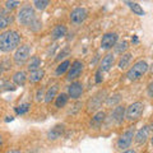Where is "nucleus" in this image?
Returning a JSON list of instances; mask_svg holds the SVG:
<instances>
[{
  "label": "nucleus",
  "instance_id": "72a5a7b5",
  "mask_svg": "<svg viewBox=\"0 0 153 153\" xmlns=\"http://www.w3.org/2000/svg\"><path fill=\"white\" fill-rule=\"evenodd\" d=\"M44 98H45V88L41 87V88H38L37 92H36V101L37 102H41Z\"/></svg>",
  "mask_w": 153,
  "mask_h": 153
},
{
  "label": "nucleus",
  "instance_id": "dca6fc26",
  "mask_svg": "<svg viewBox=\"0 0 153 153\" xmlns=\"http://www.w3.org/2000/svg\"><path fill=\"white\" fill-rule=\"evenodd\" d=\"M65 35H66V26L57 25V26H55V28L51 32V38L54 41H57V40H60V38H63Z\"/></svg>",
  "mask_w": 153,
  "mask_h": 153
},
{
  "label": "nucleus",
  "instance_id": "39448f33",
  "mask_svg": "<svg viewBox=\"0 0 153 153\" xmlns=\"http://www.w3.org/2000/svg\"><path fill=\"white\" fill-rule=\"evenodd\" d=\"M35 18H36L35 10H33V8L28 7V5L21 8V10L17 14V19L22 26H30L31 23L35 21Z\"/></svg>",
  "mask_w": 153,
  "mask_h": 153
},
{
  "label": "nucleus",
  "instance_id": "2eb2a0df",
  "mask_svg": "<svg viewBox=\"0 0 153 153\" xmlns=\"http://www.w3.org/2000/svg\"><path fill=\"white\" fill-rule=\"evenodd\" d=\"M114 61H115V57H114L112 54H107L106 56L103 57V59L101 60V65H100V69L102 70V73L103 71H108L110 69L112 68Z\"/></svg>",
  "mask_w": 153,
  "mask_h": 153
},
{
  "label": "nucleus",
  "instance_id": "412c9836",
  "mask_svg": "<svg viewBox=\"0 0 153 153\" xmlns=\"http://www.w3.org/2000/svg\"><path fill=\"white\" fill-rule=\"evenodd\" d=\"M13 82L16 83L17 85L23 87V85L26 84V82H27V74L25 73V71H22V70L17 71V73H14V75H13Z\"/></svg>",
  "mask_w": 153,
  "mask_h": 153
},
{
  "label": "nucleus",
  "instance_id": "58836bf2",
  "mask_svg": "<svg viewBox=\"0 0 153 153\" xmlns=\"http://www.w3.org/2000/svg\"><path fill=\"white\" fill-rule=\"evenodd\" d=\"M7 153H21V151L19 149H9Z\"/></svg>",
  "mask_w": 153,
  "mask_h": 153
},
{
  "label": "nucleus",
  "instance_id": "f704fd0d",
  "mask_svg": "<svg viewBox=\"0 0 153 153\" xmlns=\"http://www.w3.org/2000/svg\"><path fill=\"white\" fill-rule=\"evenodd\" d=\"M102 79H103V78H102V70L98 69L97 71H96V79H94V80H96V83H101Z\"/></svg>",
  "mask_w": 153,
  "mask_h": 153
},
{
  "label": "nucleus",
  "instance_id": "c85d7f7f",
  "mask_svg": "<svg viewBox=\"0 0 153 153\" xmlns=\"http://www.w3.org/2000/svg\"><path fill=\"white\" fill-rule=\"evenodd\" d=\"M28 27H30V30H31L32 32H38V31H40L41 28H42V22H41L38 18H35V21H33Z\"/></svg>",
  "mask_w": 153,
  "mask_h": 153
},
{
  "label": "nucleus",
  "instance_id": "c03bdc74",
  "mask_svg": "<svg viewBox=\"0 0 153 153\" xmlns=\"http://www.w3.org/2000/svg\"><path fill=\"white\" fill-rule=\"evenodd\" d=\"M0 13H1V9H0Z\"/></svg>",
  "mask_w": 153,
  "mask_h": 153
},
{
  "label": "nucleus",
  "instance_id": "79ce46f5",
  "mask_svg": "<svg viewBox=\"0 0 153 153\" xmlns=\"http://www.w3.org/2000/svg\"><path fill=\"white\" fill-rule=\"evenodd\" d=\"M133 42H134V44H138V37H137V36L133 37Z\"/></svg>",
  "mask_w": 153,
  "mask_h": 153
},
{
  "label": "nucleus",
  "instance_id": "cd10ccee",
  "mask_svg": "<svg viewBox=\"0 0 153 153\" xmlns=\"http://www.w3.org/2000/svg\"><path fill=\"white\" fill-rule=\"evenodd\" d=\"M129 44H128V41H120V42H116V45L114 46V49H115V52L116 54H124L126 50H128V46Z\"/></svg>",
  "mask_w": 153,
  "mask_h": 153
},
{
  "label": "nucleus",
  "instance_id": "7c9ffc66",
  "mask_svg": "<svg viewBox=\"0 0 153 153\" xmlns=\"http://www.w3.org/2000/svg\"><path fill=\"white\" fill-rule=\"evenodd\" d=\"M17 87L14 84L7 82V80H0V91H16Z\"/></svg>",
  "mask_w": 153,
  "mask_h": 153
},
{
  "label": "nucleus",
  "instance_id": "ea45409f",
  "mask_svg": "<svg viewBox=\"0 0 153 153\" xmlns=\"http://www.w3.org/2000/svg\"><path fill=\"white\" fill-rule=\"evenodd\" d=\"M14 120V117H12V116H7L5 117V123H9V121H13Z\"/></svg>",
  "mask_w": 153,
  "mask_h": 153
},
{
  "label": "nucleus",
  "instance_id": "6e6552de",
  "mask_svg": "<svg viewBox=\"0 0 153 153\" xmlns=\"http://www.w3.org/2000/svg\"><path fill=\"white\" fill-rule=\"evenodd\" d=\"M88 16V12L85 8H75L71 10L70 13V22L73 23L74 26H79L85 21V18Z\"/></svg>",
  "mask_w": 153,
  "mask_h": 153
},
{
  "label": "nucleus",
  "instance_id": "a211bd4d",
  "mask_svg": "<svg viewBox=\"0 0 153 153\" xmlns=\"http://www.w3.org/2000/svg\"><path fill=\"white\" fill-rule=\"evenodd\" d=\"M105 119H106V114H105L103 111H98L92 117V120H91V126L94 128V129H98L100 126H101V124L105 121Z\"/></svg>",
  "mask_w": 153,
  "mask_h": 153
},
{
  "label": "nucleus",
  "instance_id": "b1692460",
  "mask_svg": "<svg viewBox=\"0 0 153 153\" xmlns=\"http://www.w3.org/2000/svg\"><path fill=\"white\" fill-rule=\"evenodd\" d=\"M130 60H131V54H123L120 60H119V68H120L121 70L123 69H126L129 64H130Z\"/></svg>",
  "mask_w": 153,
  "mask_h": 153
},
{
  "label": "nucleus",
  "instance_id": "f8f14e48",
  "mask_svg": "<svg viewBox=\"0 0 153 153\" xmlns=\"http://www.w3.org/2000/svg\"><path fill=\"white\" fill-rule=\"evenodd\" d=\"M68 97L73 100H78L80 96L83 94V84L79 82H73L68 87Z\"/></svg>",
  "mask_w": 153,
  "mask_h": 153
},
{
  "label": "nucleus",
  "instance_id": "2f4dec72",
  "mask_svg": "<svg viewBox=\"0 0 153 153\" xmlns=\"http://www.w3.org/2000/svg\"><path fill=\"white\" fill-rule=\"evenodd\" d=\"M30 107H31V105H30V103H23V105H21V106L16 107L14 110H16L17 115H23V114L28 112V110H30Z\"/></svg>",
  "mask_w": 153,
  "mask_h": 153
},
{
  "label": "nucleus",
  "instance_id": "9d476101",
  "mask_svg": "<svg viewBox=\"0 0 153 153\" xmlns=\"http://www.w3.org/2000/svg\"><path fill=\"white\" fill-rule=\"evenodd\" d=\"M149 133H151V126L149 125H146L143 126L142 129L137 131V134H134V138H135V143L138 146H143L146 144L148 138H149Z\"/></svg>",
  "mask_w": 153,
  "mask_h": 153
},
{
  "label": "nucleus",
  "instance_id": "9b49d317",
  "mask_svg": "<svg viewBox=\"0 0 153 153\" xmlns=\"http://www.w3.org/2000/svg\"><path fill=\"white\" fill-rule=\"evenodd\" d=\"M70 69L68 71V80H74L76 79L78 76L80 75V73H82V70H83V63L82 61H79V60H75L73 61V64H70Z\"/></svg>",
  "mask_w": 153,
  "mask_h": 153
},
{
  "label": "nucleus",
  "instance_id": "0eeeda50",
  "mask_svg": "<svg viewBox=\"0 0 153 153\" xmlns=\"http://www.w3.org/2000/svg\"><path fill=\"white\" fill-rule=\"evenodd\" d=\"M134 134H135V129H134L133 126L129 128L128 130H125L121 134L120 138L117 139V144H116L119 149L125 151L126 148L130 147L131 142H133V138H134Z\"/></svg>",
  "mask_w": 153,
  "mask_h": 153
},
{
  "label": "nucleus",
  "instance_id": "393cba45",
  "mask_svg": "<svg viewBox=\"0 0 153 153\" xmlns=\"http://www.w3.org/2000/svg\"><path fill=\"white\" fill-rule=\"evenodd\" d=\"M69 68H70V60H64V61H61V63L57 65V68H56V70H55V74H56V75H63Z\"/></svg>",
  "mask_w": 153,
  "mask_h": 153
},
{
  "label": "nucleus",
  "instance_id": "6ab92c4d",
  "mask_svg": "<svg viewBox=\"0 0 153 153\" xmlns=\"http://www.w3.org/2000/svg\"><path fill=\"white\" fill-rule=\"evenodd\" d=\"M44 76H45V71L42 69H37V70L30 71V75L27 76V79L30 80L31 83H36V82H40Z\"/></svg>",
  "mask_w": 153,
  "mask_h": 153
},
{
  "label": "nucleus",
  "instance_id": "4be33fe9",
  "mask_svg": "<svg viewBox=\"0 0 153 153\" xmlns=\"http://www.w3.org/2000/svg\"><path fill=\"white\" fill-rule=\"evenodd\" d=\"M40 66H41V59H40V56H32L31 59L27 61V69L30 70V71L40 69Z\"/></svg>",
  "mask_w": 153,
  "mask_h": 153
},
{
  "label": "nucleus",
  "instance_id": "37998d69",
  "mask_svg": "<svg viewBox=\"0 0 153 153\" xmlns=\"http://www.w3.org/2000/svg\"><path fill=\"white\" fill-rule=\"evenodd\" d=\"M1 73H3V66H1V64H0V75H1Z\"/></svg>",
  "mask_w": 153,
  "mask_h": 153
},
{
  "label": "nucleus",
  "instance_id": "ddd939ff",
  "mask_svg": "<svg viewBox=\"0 0 153 153\" xmlns=\"http://www.w3.org/2000/svg\"><path fill=\"white\" fill-rule=\"evenodd\" d=\"M64 130H65V126L63 124H57L55 125L54 128H51L49 131H47V138H49L50 140H56L61 138V135L64 134Z\"/></svg>",
  "mask_w": 153,
  "mask_h": 153
},
{
  "label": "nucleus",
  "instance_id": "1a4fd4ad",
  "mask_svg": "<svg viewBox=\"0 0 153 153\" xmlns=\"http://www.w3.org/2000/svg\"><path fill=\"white\" fill-rule=\"evenodd\" d=\"M117 38H119V36H117V33H115V32H108L106 35H103L102 40H101V49H103V50L112 49V47L116 45Z\"/></svg>",
  "mask_w": 153,
  "mask_h": 153
},
{
  "label": "nucleus",
  "instance_id": "423d86ee",
  "mask_svg": "<svg viewBox=\"0 0 153 153\" xmlns=\"http://www.w3.org/2000/svg\"><path fill=\"white\" fill-rule=\"evenodd\" d=\"M106 97H107L106 89L100 91L98 93H96L93 97L88 101V105H87L88 112H94V111H97V110L102 106V103H103V101H105V98H106Z\"/></svg>",
  "mask_w": 153,
  "mask_h": 153
},
{
  "label": "nucleus",
  "instance_id": "a878e982",
  "mask_svg": "<svg viewBox=\"0 0 153 153\" xmlns=\"http://www.w3.org/2000/svg\"><path fill=\"white\" fill-rule=\"evenodd\" d=\"M68 94L66 93H60L59 96L56 97V100H55V106H56V108H61V107H64L65 105H66V102H68Z\"/></svg>",
  "mask_w": 153,
  "mask_h": 153
},
{
  "label": "nucleus",
  "instance_id": "f03ea898",
  "mask_svg": "<svg viewBox=\"0 0 153 153\" xmlns=\"http://www.w3.org/2000/svg\"><path fill=\"white\" fill-rule=\"evenodd\" d=\"M147 70H148L147 61L146 60H139V61H137V63L128 70L126 78L129 80H131V82H135V80L140 79L142 76L147 73Z\"/></svg>",
  "mask_w": 153,
  "mask_h": 153
},
{
  "label": "nucleus",
  "instance_id": "473e14b6",
  "mask_svg": "<svg viewBox=\"0 0 153 153\" xmlns=\"http://www.w3.org/2000/svg\"><path fill=\"white\" fill-rule=\"evenodd\" d=\"M18 5H21V3L17 1V0H8V1H5V8L8 10H13V9H16Z\"/></svg>",
  "mask_w": 153,
  "mask_h": 153
},
{
  "label": "nucleus",
  "instance_id": "4c0bfd02",
  "mask_svg": "<svg viewBox=\"0 0 153 153\" xmlns=\"http://www.w3.org/2000/svg\"><path fill=\"white\" fill-rule=\"evenodd\" d=\"M121 153H137L135 149H125V151H123Z\"/></svg>",
  "mask_w": 153,
  "mask_h": 153
},
{
  "label": "nucleus",
  "instance_id": "20e7f679",
  "mask_svg": "<svg viewBox=\"0 0 153 153\" xmlns=\"http://www.w3.org/2000/svg\"><path fill=\"white\" fill-rule=\"evenodd\" d=\"M30 55H31V46L30 45H21L16 49L13 60H14V63H16V65L22 66L28 61Z\"/></svg>",
  "mask_w": 153,
  "mask_h": 153
},
{
  "label": "nucleus",
  "instance_id": "5701e85b",
  "mask_svg": "<svg viewBox=\"0 0 153 153\" xmlns=\"http://www.w3.org/2000/svg\"><path fill=\"white\" fill-rule=\"evenodd\" d=\"M125 4L133 10V13H135L137 16H140V17H143L146 14V12L143 10V8L139 5L138 3H133V1H125Z\"/></svg>",
  "mask_w": 153,
  "mask_h": 153
},
{
  "label": "nucleus",
  "instance_id": "f257e3e1",
  "mask_svg": "<svg viewBox=\"0 0 153 153\" xmlns=\"http://www.w3.org/2000/svg\"><path fill=\"white\" fill-rule=\"evenodd\" d=\"M21 44V35L14 31L8 30L0 33V51L1 52H10L16 50Z\"/></svg>",
  "mask_w": 153,
  "mask_h": 153
},
{
  "label": "nucleus",
  "instance_id": "aec40b11",
  "mask_svg": "<svg viewBox=\"0 0 153 153\" xmlns=\"http://www.w3.org/2000/svg\"><path fill=\"white\" fill-rule=\"evenodd\" d=\"M14 18L12 14H1L0 16V30H7V28L9 27L13 23Z\"/></svg>",
  "mask_w": 153,
  "mask_h": 153
},
{
  "label": "nucleus",
  "instance_id": "bb28decb",
  "mask_svg": "<svg viewBox=\"0 0 153 153\" xmlns=\"http://www.w3.org/2000/svg\"><path fill=\"white\" fill-rule=\"evenodd\" d=\"M120 101H121V94L120 93H115L112 96H108V97H106V105L108 107L115 106V105H117Z\"/></svg>",
  "mask_w": 153,
  "mask_h": 153
},
{
  "label": "nucleus",
  "instance_id": "a19ab883",
  "mask_svg": "<svg viewBox=\"0 0 153 153\" xmlns=\"http://www.w3.org/2000/svg\"><path fill=\"white\" fill-rule=\"evenodd\" d=\"M1 147H3V135L0 134V149H1Z\"/></svg>",
  "mask_w": 153,
  "mask_h": 153
},
{
  "label": "nucleus",
  "instance_id": "7ed1b4c3",
  "mask_svg": "<svg viewBox=\"0 0 153 153\" xmlns=\"http://www.w3.org/2000/svg\"><path fill=\"white\" fill-rule=\"evenodd\" d=\"M144 112V103L143 102H134L131 105H129L128 108L125 110V117L128 121H137L139 120L140 116Z\"/></svg>",
  "mask_w": 153,
  "mask_h": 153
},
{
  "label": "nucleus",
  "instance_id": "e433bc0d",
  "mask_svg": "<svg viewBox=\"0 0 153 153\" xmlns=\"http://www.w3.org/2000/svg\"><path fill=\"white\" fill-rule=\"evenodd\" d=\"M152 88H153V83H149V84H148V96H149V97H152V96H153Z\"/></svg>",
  "mask_w": 153,
  "mask_h": 153
},
{
  "label": "nucleus",
  "instance_id": "f3484780",
  "mask_svg": "<svg viewBox=\"0 0 153 153\" xmlns=\"http://www.w3.org/2000/svg\"><path fill=\"white\" fill-rule=\"evenodd\" d=\"M57 91H59V84H54V85H51V87L46 91L44 101H45L46 103H51L52 101H54V98L56 97Z\"/></svg>",
  "mask_w": 153,
  "mask_h": 153
},
{
  "label": "nucleus",
  "instance_id": "4468645a",
  "mask_svg": "<svg viewBox=\"0 0 153 153\" xmlns=\"http://www.w3.org/2000/svg\"><path fill=\"white\" fill-rule=\"evenodd\" d=\"M124 117H125V107L119 105L111 112V121H114L115 124H121L124 121Z\"/></svg>",
  "mask_w": 153,
  "mask_h": 153
},
{
  "label": "nucleus",
  "instance_id": "c756f323",
  "mask_svg": "<svg viewBox=\"0 0 153 153\" xmlns=\"http://www.w3.org/2000/svg\"><path fill=\"white\" fill-rule=\"evenodd\" d=\"M49 4H50V1H47V0H35V1H33V5H35V8L38 9V10L46 9Z\"/></svg>",
  "mask_w": 153,
  "mask_h": 153
},
{
  "label": "nucleus",
  "instance_id": "c9c22d12",
  "mask_svg": "<svg viewBox=\"0 0 153 153\" xmlns=\"http://www.w3.org/2000/svg\"><path fill=\"white\" fill-rule=\"evenodd\" d=\"M68 55H69V50H63V51H61L60 54H59V56L56 57V60H57V61H60L61 59H64V57H66Z\"/></svg>",
  "mask_w": 153,
  "mask_h": 153
}]
</instances>
